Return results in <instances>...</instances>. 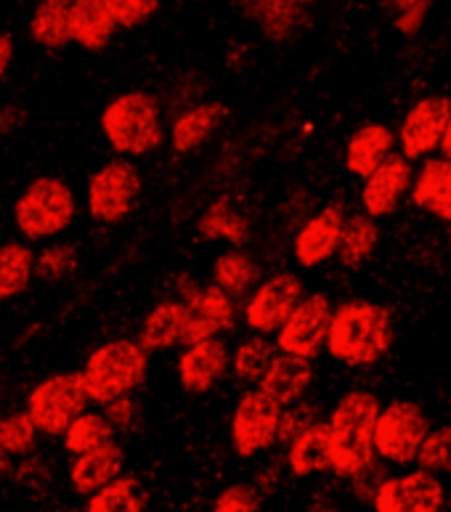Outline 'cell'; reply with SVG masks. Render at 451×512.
Instances as JSON below:
<instances>
[{"instance_id":"6da1fadb","label":"cell","mask_w":451,"mask_h":512,"mask_svg":"<svg viewBox=\"0 0 451 512\" xmlns=\"http://www.w3.org/2000/svg\"><path fill=\"white\" fill-rule=\"evenodd\" d=\"M396 324L390 308L375 300H345L335 306L329 324L327 351L345 367H372L393 348Z\"/></svg>"},{"instance_id":"7a4b0ae2","label":"cell","mask_w":451,"mask_h":512,"mask_svg":"<svg viewBox=\"0 0 451 512\" xmlns=\"http://www.w3.org/2000/svg\"><path fill=\"white\" fill-rule=\"evenodd\" d=\"M383 406L369 390H348L329 414L332 473L353 478L375 462V428Z\"/></svg>"},{"instance_id":"3957f363","label":"cell","mask_w":451,"mask_h":512,"mask_svg":"<svg viewBox=\"0 0 451 512\" xmlns=\"http://www.w3.org/2000/svg\"><path fill=\"white\" fill-rule=\"evenodd\" d=\"M99 128L117 157L138 160L157 152L165 141L160 99L149 91L117 93L101 109Z\"/></svg>"},{"instance_id":"277c9868","label":"cell","mask_w":451,"mask_h":512,"mask_svg":"<svg viewBox=\"0 0 451 512\" xmlns=\"http://www.w3.org/2000/svg\"><path fill=\"white\" fill-rule=\"evenodd\" d=\"M77 218V197L59 176H35L11 205L19 237L27 245H48L64 234Z\"/></svg>"},{"instance_id":"5b68a950","label":"cell","mask_w":451,"mask_h":512,"mask_svg":"<svg viewBox=\"0 0 451 512\" xmlns=\"http://www.w3.org/2000/svg\"><path fill=\"white\" fill-rule=\"evenodd\" d=\"M80 375H83L91 404L101 409L117 398L133 396L146 383L149 351L138 340L115 337V340H107L88 353Z\"/></svg>"},{"instance_id":"8992f818","label":"cell","mask_w":451,"mask_h":512,"mask_svg":"<svg viewBox=\"0 0 451 512\" xmlns=\"http://www.w3.org/2000/svg\"><path fill=\"white\" fill-rule=\"evenodd\" d=\"M91 398L85 390L83 375L75 369L67 372H54L32 385L27 398H24V412L30 414L40 436L62 438L67 428L88 412Z\"/></svg>"},{"instance_id":"52a82bcc","label":"cell","mask_w":451,"mask_h":512,"mask_svg":"<svg viewBox=\"0 0 451 512\" xmlns=\"http://www.w3.org/2000/svg\"><path fill=\"white\" fill-rule=\"evenodd\" d=\"M144 178L133 160L115 157L104 162L88 181V215L101 226L123 223L138 205Z\"/></svg>"},{"instance_id":"ba28073f","label":"cell","mask_w":451,"mask_h":512,"mask_svg":"<svg viewBox=\"0 0 451 512\" xmlns=\"http://www.w3.org/2000/svg\"><path fill=\"white\" fill-rule=\"evenodd\" d=\"M430 417L412 398H396L377 417L375 454L388 465L406 467L417 462L422 441L430 433Z\"/></svg>"},{"instance_id":"9c48e42d","label":"cell","mask_w":451,"mask_h":512,"mask_svg":"<svg viewBox=\"0 0 451 512\" xmlns=\"http://www.w3.org/2000/svg\"><path fill=\"white\" fill-rule=\"evenodd\" d=\"M176 298L186 303L189 319H186L184 348L229 332L237 321V300L229 298L218 284H199L192 276H181L176 282Z\"/></svg>"},{"instance_id":"30bf717a","label":"cell","mask_w":451,"mask_h":512,"mask_svg":"<svg viewBox=\"0 0 451 512\" xmlns=\"http://www.w3.org/2000/svg\"><path fill=\"white\" fill-rule=\"evenodd\" d=\"M284 406L260 388H250L234 406L231 414V446L237 457L250 459L279 441V422H282Z\"/></svg>"},{"instance_id":"8fae6325","label":"cell","mask_w":451,"mask_h":512,"mask_svg":"<svg viewBox=\"0 0 451 512\" xmlns=\"http://www.w3.org/2000/svg\"><path fill=\"white\" fill-rule=\"evenodd\" d=\"M306 298V284L292 271H279L255 287L245 303V324L255 335H276L290 319L292 311Z\"/></svg>"},{"instance_id":"7c38bea8","label":"cell","mask_w":451,"mask_h":512,"mask_svg":"<svg viewBox=\"0 0 451 512\" xmlns=\"http://www.w3.org/2000/svg\"><path fill=\"white\" fill-rule=\"evenodd\" d=\"M335 306L329 303L327 295L311 292L300 300V306L284 321V327L276 332V348L279 353L314 359L322 348H327L329 324H332Z\"/></svg>"},{"instance_id":"4fadbf2b","label":"cell","mask_w":451,"mask_h":512,"mask_svg":"<svg viewBox=\"0 0 451 512\" xmlns=\"http://www.w3.org/2000/svg\"><path fill=\"white\" fill-rule=\"evenodd\" d=\"M451 120L449 96H425L414 101L398 128V146L406 160H428L433 152H441Z\"/></svg>"},{"instance_id":"5bb4252c","label":"cell","mask_w":451,"mask_h":512,"mask_svg":"<svg viewBox=\"0 0 451 512\" xmlns=\"http://www.w3.org/2000/svg\"><path fill=\"white\" fill-rule=\"evenodd\" d=\"M446 505V489L441 478L428 470H406L390 475L377 491L375 512H441Z\"/></svg>"},{"instance_id":"9a60e30c","label":"cell","mask_w":451,"mask_h":512,"mask_svg":"<svg viewBox=\"0 0 451 512\" xmlns=\"http://www.w3.org/2000/svg\"><path fill=\"white\" fill-rule=\"evenodd\" d=\"M414 176L417 173L412 168V160H406L401 152L390 154L388 160L372 176L364 178V186H361V207H364V213L369 218H375V221L396 213L401 199L406 194H412Z\"/></svg>"},{"instance_id":"2e32d148","label":"cell","mask_w":451,"mask_h":512,"mask_svg":"<svg viewBox=\"0 0 451 512\" xmlns=\"http://www.w3.org/2000/svg\"><path fill=\"white\" fill-rule=\"evenodd\" d=\"M345 207L340 202H329L319 213H314L295 234V245L292 253L303 268H316L335 258L340 250V239H343L345 226Z\"/></svg>"},{"instance_id":"e0dca14e","label":"cell","mask_w":451,"mask_h":512,"mask_svg":"<svg viewBox=\"0 0 451 512\" xmlns=\"http://www.w3.org/2000/svg\"><path fill=\"white\" fill-rule=\"evenodd\" d=\"M234 353L229 351V345L223 337H213L205 343L189 345L178 359V380L181 388L192 396H202L207 390H213L221 383L226 372L231 367Z\"/></svg>"},{"instance_id":"ac0fdd59","label":"cell","mask_w":451,"mask_h":512,"mask_svg":"<svg viewBox=\"0 0 451 512\" xmlns=\"http://www.w3.org/2000/svg\"><path fill=\"white\" fill-rule=\"evenodd\" d=\"M125 467V449L117 441L104 444L99 449L77 454L69 462V489L77 497H93L96 491L123 475Z\"/></svg>"},{"instance_id":"d6986e66","label":"cell","mask_w":451,"mask_h":512,"mask_svg":"<svg viewBox=\"0 0 451 512\" xmlns=\"http://www.w3.org/2000/svg\"><path fill=\"white\" fill-rule=\"evenodd\" d=\"M398 136L383 123H364L356 128L345 146V168L356 178H369L390 154H396Z\"/></svg>"},{"instance_id":"ffe728a7","label":"cell","mask_w":451,"mask_h":512,"mask_svg":"<svg viewBox=\"0 0 451 512\" xmlns=\"http://www.w3.org/2000/svg\"><path fill=\"white\" fill-rule=\"evenodd\" d=\"M255 30L271 43H287L306 24L308 8L298 0H239Z\"/></svg>"},{"instance_id":"44dd1931","label":"cell","mask_w":451,"mask_h":512,"mask_svg":"<svg viewBox=\"0 0 451 512\" xmlns=\"http://www.w3.org/2000/svg\"><path fill=\"white\" fill-rule=\"evenodd\" d=\"M120 30L107 0H75L69 14V38L88 54H99Z\"/></svg>"},{"instance_id":"7402d4cb","label":"cell","mask_w":451,"mask_h":512,"mask_svg":"<svg viewBox=\"0 0 451 512\" xmlns=\"http://www.w3.org/2000/svg\"><path fill=\"white\" fill-rule=\"evenodd\" d=\"M186 319H189V311H186L184 300H160V303L144 316V321H141L138 343L144 345L149 353L178 348V345H184Z\"/></svg>"},{"instance_id":"603a6c76","label":"cell","mask_w":451,"mask_h":512,"mask_svg":"<svg viewBox=\"0 0 451 512\" xmlns=\"http://www.w3.org/2000/svg\"><path fill=\"white\" fill-rule=\"evenodd\" d=\"M226 115H229V109L221 101H199V104L186 107L184 112H178L173 125H170L173 149L178 154L197 152L199 146L226 123Z\"/></svg>"},{"instance_id":"cb8c5ba5","label":"cell","mask_w":451,"mask_h":512,"mask_svg":"<svg viewBox=\"0 0 451 512\" xmlns=\"http://www.w3.org/2000/svg\"><path fill=\"white\" fill-rule=\"evenodd\" d=\"M412 202L438 221L451 223V160L428 157L417 170Z\"/></svg>"},{"instance_id":"d4e9b609","label":"cell","mask_w":451,"mask_h":512,"mask_svg":"<svg viewBox=\"0 0 451 512\" xmlns=\"http://www.w3.org/2000/svg\"><path fill=\"white\" fill-rule=\"evenodd\" d=\"M311 380H314L311 359L290 356V353H279L258 388L274 398L276 404L290 406L306 396V390L311 388Z\"/></svg>"},{"instance_id":"484cf974","label":"cell","mask_w":451,"mask_h":512,"mask_svg":"<svg viewBox=\"0 0 451 512\" xmlns=\"http://www.w3.org/2000/svg\"><path fill=\"white\" fill-rule=\"evenodd\" d=\"M197 231L207 242H229L237 250L250 242V223L231 207V197L213 199L197 218Z\"/></svg>"},{"instance_id":"4316f807","label":"cell","mask_w":451,"mask_h":512,"mask_svg":"<svg viewBox=\"0 0 451 512\" xmlns=\"http://www.w3.org/2000/svg\"><path fill=\"white\" fill-rule=\"evenodd\" d=\"M38 253L24 239L0 242V303L22 298L35 279Z\"/></svg>"},{"instance_id":"83f0119b","label":"cell","mask_w":451,"mask_h":512,"mask_svg":"<svg viewBox=\"0 0 451 512\" xmlns=\"http://www.w3.org/2000/svg\"><path fill=\"white\" fill-rule=\"evenodd\" d=\"M75 0H40L30 16V40L38 48L56 54L72 43L69 38V14Z\"/></svg>"},{"instance_id":"f1b7e54d","label":"cell","mask_w":451,"mask_h":512,"mask_svg":"<svg viewBox=\"0 0 451 512\" xmlns=\"http://www.w3.org/2000/svg\"><path fill=\"white\" fill-rule=\"evenodd\" d=\"M287 467L292 475L308 478V475L327 473L332 470V449H329V425L316 422L314 428L300 433L290 446H287Z\"/></svg>"},{"instance_id":"f546056e","label":"cell","mask_w":451,"mask_h":512,"mask_svg":"<svg viewBox=\"0 0 451 512\" xmlns=\"http://www.w3.org/2000/svg\"><path fill=\"white\" fill-rule=\"evenodd\" d=\"M213 284H218L229 298H250L260 284V266L245 250H226L213 263Z\"/></svg>"},{"instance_id":"4dcf8cb0","label":"cell","mask_w":451,"mask_h":512,"mask_svg":"<svg viewBox=\"0 0 451 512\" xmlns=\"http://www.w3.org/2000/svg\"><path fill=\"white\" fill-rule=\"evenodd\" d=\"M377 242H380V226H377L375 218H369L367 213L348 215L343 226V239H340V250H337L340 266L359 268L361 263H367L377 250Z\"/></svg>"},{"instance_id":"1f68e13d","label":"cell","mask_w":451,"mask_h":512,"mask_svg":"<svg viewBox=\"0 0 451 512\" xmlns=\"http://www.w3.org/2000/svg\"><path fill=\"white\" fill-rule=\"evenodd\" d=\"M149 502V491L138 475L123 473L120 478L88 497V512H144Z\"/></svg>"},{"instance_id":"d6a6232c","label":"cell","mask_w":451,"mask_h":512,"mask_svg":"<svg viewBox=\"0 0 451 512\" xmlns=\"http://www.w3.org/2000/svg\"><path fill=\"white\" fill-rule=\"evenodd\" d=\"M117 436L115 425L107 420V414L101 409H88L77 417L72 425L67 428V433L62 436L64 449L77 457V454H85V451L99 449L104 444H112Z\"/></svg>"},{"instance_id":"836d02e7","label":"cell","mask_w":451,"mask_h":512,"mask_svg":"<svg viewBox=\"0 0 451 512\" xmlns=\"http://www.w3.org/2000/svg\"><path fill=\"white\" fill-rule=\"evenodd\" d=\"M276 356H279V348H276L274 340H268L266 335H253L234 351L231 369L242 383L258 388L263 383V377L268 375L271 364L276 361Z\"/></svg>"},{"instance_id":"e575fe53","label":"cell","mask_w":451,"mask_h":512,"mask_svg":"<svg viewBox=\"0 0 451 512\" xmlns=\"http://www.w3.org/2000/svg\"><path fill=\"white\" fill-rule=\"evenodd\" d=\"M80 266V250H77L75 242H67V239H54L38 250V258H35V279L48 284L64 282L67 276H72Z\"/></svg>"},{"instance_id":"d590c367","label":"cell","mask_w":451,"mask_h":512,"mask_svg":"<svg viewBox=\"0 0 451 512\" xmlns=\"http://www.w3.org/2000/svg\"><path fill=\"white\" fill-rule=\"evenodd\" d=\"M40 430L24 409L0 414V446L11 454V457H30L38 444Z\"/></svg>"},{"instance_id":"8d00e7d4","label":"cell","mask_w":451,"mask_h":512,"mask_svg":"<svg viewBox=\"0 0 451 512\" xmlns=\"http://www.w3.org/2000/svg\"><path fill=\"white\" fill-rule=\"evenodd\" d=\"M417 467L433 475L451 473V425L430 430L417 454Z\"/></svg>"},{"instance_id":"74e56055","label":"cell","mask_w":451,"mask_h":512,"mask_svg":"<svg viewBox=\"0 0 451 512\" xmlns=\"http://www.w3.org/2000/svg\"><path fill=\"white\" fill-rule=\"evenodd\" d=\"M433 0H385V8L393 14V30L404 38H417L428 22Z\"/></svg>"},{"instance_id":"f35d334b","label":"cell","mask_w":451,"mask_h":512,"mask_svg":"<svg viewBox=\"0 0 451 512\" xmlns=\"http://www.w3.org/2000/svg\"><path fill=\"white\" fill-rule=\"evenodd\" d=\"M316 422H322V414H319V406H316L314 401L300 398L295 404L284 406L282 422H279V444L290 446L300 433H306L308 428H314Z\"/></svg>"},{"instance_id":"ab89813d","label":"cell","mask_w":451,"mask_h":512,"mask_svg":"<svg viewBox=\"0 0 451 512\" xmlns=\"http://www.w3.org/2000/svg\"><path fill=\"white\" fill-rule=\"evenodd\" d=\"M263 494L253 483H229L226 489L218 491L213 499L210 512H260Z\"/></svg>"},{"instance_id":"60d3db41","label":"cell","mask_w":451,"mask_h":512,"mask_svg":"<svg viewBox=\"0 0 451 512\" xmlns=\"http://www.w3.org/2000/svg\"><path fill=\"white\" fill-rule=\"evenodd\" d=\"M120 30L144 27L160 8V0H107Z\"/></svg>"},{"instance_id":"b9f144b4","label":"cell","mask_w":451,"mask_h":512,"mask_svg":"<svg viewBox=\"0 0 451 512\" xmlns=\"http://www.w3.org/2000/svg\"><path fill=\"white\" fill-rule=\"evenodd\" d=\"M388 478V470H385L380 462H372V465L364 467L361 473H356L351 478L353 497L359 499V502H375L377 491H380V486H383Z\"/></svg>"},{"instance_id":"7bdbcfd3","label":"cell","mask_w":451,"mask_h":512,"mask_svg":"<svg viewBox=\"0 0 451 512\" xmlns=\"http://www.w3.org/2000/svg\"><path fill=\"white\" fill-rule=\"evenodd\" d=\"M101 412L107 414V420L115 425V430H130V425L138 420V404L133 396L117 398L112 404L101 406Z\"/></svg>"},{"instance_id":"ee69618b","label":"cell","mask_w":451,"mask_h":512,"mask_svg":"<svg viewBox=\"0 0 451 512\" xmlns=\"http://www.w3.org/2000/svg\"><path fill=\"white\" fill-rule=\"evenodd\" d=\"M16 478L22 486H30V489H40L48 483V465L43 457H22L19 467H16Z\"/></svg>"},{"instance_id":"f6af8a7d","label":"cell","mask_w":451,"mask_h":512,"mask_svg":"<svg viewBox=\"0 0 451 512\" xmlns=\"http://www.w3.org/2000/svg\"><path fill=\"white\" fill-rule=\"evenodd\" d=\"M24 109L14 101H8L0 107V136H14L16 130L24 125Z\"/></svg>"},{"instance_id":"bcb514c9","label":"cell","mask_w":451,"mask_h":512,"mask_svg":"<svg viewBox=\"0 0 451 512\" xmlns=\"http://www.w3.org/2000/svg\"><path fill=\"white\" fill-rule=\"evenodd\" d=\"M14 38L8 35V32H0V80L6 77L8 67H11V62H14Z\"/></svg>"},{"instance_id":"7dc6e473","label":"cell","mask_w":451,"mask_h":512,"mask_svg":"<svg viewBox=\"0 0 451 512\" xmlns=\"http://www.w3.org/2000/svg\"><path fill=\"white\" fill-rule=\"evenodd\" d=\"M11 454H8L6 449H3V446H0V478H3V475H8V470H11Z\"/></svg>"},{"instance_id":"c3c4849f","label":"cell","mask_w":451,"mask_h":512,"mask_svg":"<svg viewBox=\"0 0 451 512\" xmlns=\"http://www.w3.org/2000/svg\"><path fill=\"white\" fill-rule=\"evenodd\" d=\"M441 157L451 160V120H449V128H446L444 141H441Z\"/></svg>"},{"instance_id":"681fc988","label":"cell","mask_w":451,"mask_h":512,"mask_svg":"<svg viewBox=\"0 0 451 512\" xmlns=\"http://www.w3.org/2000/svg\"><path fill=\"white\" fill-rule=\"evenodd\" d=\"M62 512H88V510H80V507H69V510H62Z\"/></svg>"},{"instance_id":"f907efd6","label":"cell","mask_w":451,"mask_h":512,"mask_svg":"<svg viewBox=\"0 0 451 512\" xmlns=\"http://www.w3.org/2000/svg\"><path fill=\"white\" fill-rule=\"evenodd\" d=\"M298 3H303V6H311V3H316V0H298Z\"/></svg>"},{"instance_id":"816d5d0a","label":"cell","mask_w":451,"mask_h":512,"mask_svg":"<svg viewBox=\"0 0 451 512\" xmlns=\"http://www.w3.org/2000/svg\"><path fill=\"white\" fill-rule=\"evenodd\" d=\"M319 512H335V510H329V507H322V510H319Z\"/></svg>"}]
</instances>
